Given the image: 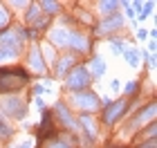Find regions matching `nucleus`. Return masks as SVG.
I'll list each match as a JSON object with an SVG mask.
<instances>
[{
  "label": "nucleus",
  "instance_id": "1",
  "mask_svg": "<svg viewBox=\"0 0 157 148\" xmlns=\"http://www.w3.org/2000/svg\"><path fill=\"white\" fill-rule=\"evenodd\" d=\"M27 83V72L20 67H0V92H16Z\"/></svg>",
  "mask_w": 157,
  "mask_h": 148
},
{
  "label": "nucleus",
  "instance_id": "2",
  "mask_svg": "<svg viewBox=\"0 0 157 148\" xmlns=\"http://www.w3.org/2000/svg\"><path fill=\"white\" fill-rule=\"evenodd\" d=\"M23 38H25V32L20 29L18 25L5 27V29L0 32V49L11 52V54H18L20 45H23Z\"/></svg>",
  "mask_w": 157,
  "mask_h": 148
},
{
  "label": "nucleus",
  "instance_id": "3",
  "mask_svg": "<svg viewBox=\"0 0 157 148\" xmlns=\"http://www.w3.org/2000/svg\"><path fill=\"white\" fill-rule=\"evenodd\" d=\"M92 83V76L88 72V67L83 65H76L70 70V74L65 76V88L72 90V92H81V90H85Z\"/></svg>",
  "mask_w": 157,
  "mask_h": 148
},
{
  "label": "nucleus",
  "instance_id": "4",
  "mask_svg": "<svg viewBox=\"0 0 157 148\" xmlns=\"http://www.w3.org/2000/svg\"><path fill=\"white\" fill-rule=\"evenodd\" d=\"M126 108H128V99H124V97H121L119 101H112L110 105H105V108H103L101 121H103L105 126H115V123L119 121V119L124 117Z\"/></svg>",
  "mask_w": 157,
  "mask_h": 148
},
{
  "label": "nucleus",
  "instance_id": "5",
  "mask_svg": "<svg viewBox=\"0 0 157 148\" xmlns=\"http://www.w3.org/2000/svg\"><path fill=\"white\" fill-rule=\"evenodd\" d=\"M2 110H5V115L11 117V119H25L27 117V103H25V99H20V97L2 99Z\"/></svg>",
  "mask_w": 157,
  "mask_h": 148
},
{
  "label": "nucleus",
  "instance_id": "6",
  "mask_svg": "<svg viewBox=\"0 0 157 148\" xmlns=\"http://www.w3.org/2000/svg\"><path fill=\"white\" fill-rule=\"evenodd\" d=\"M65 47H72V49H76V52H90L92 43H90V38L85 36V34L76 32V29H70L67 32V45Z\"/></svg>",
  "mask_w": 157,
  "mask_h": 148
},
{
  "label": "nucleus",
  "instance_id": "7",
  "mask_svg": "<svg viewBox=\"0 0 157 148\" xmlns=\"http://www.w3.org/2000/svg\"><path fill=\"white\" fill-rule=\"evenodd\" d=\"M72 103L78 105V108H88V110H94L97 105H99V97L94 92H90V90H81V92H74L72 97Z\"/></svg>",
  "mask_w": 157,
  "mask_h": 148
},
{
  "label": "nucleus",
  "instance_id": "8",
  "mask_svg": "<svg viewBox=\"0 0 157 148\" xmlns=\"http://www.w3.org/2000/svg\"><path fill=\"white\" fill-rule=\"evenodd\" d=\"M119 27H124V16H119V13H115V16H110V18H105L101 25L97 27V34H112V32H117Z\"/></svg>",
  "mask_w": 157,
  "mask_h": 148
},
{
  "label": "nucleus",
  "instance_id": "9",
  "mask_svg": "<svg viewBox=\"0 0 157 148\" xmlns=\"http://www.w3.org/2000/svg\"><path fill=\"white\" fill-rule=\"evenodd\" d=\"M54 112H56V115H59V119H61V121L65 123V126H70V128H72V130H76V119L72 117V112L67 110V105L63 103V101H59V103L54 105Z\"/></svg>",
  "mask_w": 157,
  "mask_h": 148
},
{
  "label": "nucleus",
  "instance_id": "10",
  "mask_svg": "<svg viewBox=\"0 0 157 148\" xmlns=\"http://www.w3.org/2000/svg\"><path fill=\"white\" fill-rule=\"evenodd\" d=\"M29 67L34 70V74H43V72L47 70V65H45L43 59H40V47H38V45H34L32 52H29Z\"/></svg>",
  "mask_w": 157,
  "mask_h": 148
},
{
  "label": "nucleus",
  "instance_id": "11",
  "mask_svg": "<svg viewBox=\"0 0 157 148\" xmlns=\"http://www.w3.org/2000/svg\"><path fill=\"white\" fill-rule=\"evenodd\" d=\"M78 123H81V126H83V130L88 132L90 142H94L97 135H99V128H97V121H94V119H92L90 115H85V112H83V115L78 117Z\"/></svg>",
  "mask_w": 157,
  "mask_h": 148
},
{
  "label": "nucleus",
  "instance_id": "12",
  "mask_svg": "<svg viewBox=\"0 0 157 148\" xmlns=\"http://www.w3.org/2000/svg\"><path fill=\"white\" fill-rule=\"evenodd\" d=\"M88 72L92 79H101V76L105 74V63L101 56H92V61L88 63Z\"/></svg>",
  "mask_w": 157,
  "mask_h": 148
},
{
  "label": "nucleus",
  "instance_id": "13",
  "mask_svg": "<svg viewBox=\"0 0 157 148\" xmlns=\"http://www.w3.org/2000/svg\"><path fill=\"white\" fill-rule=\"evenodd\" d=\"M153 117H155V103L151 101V103H148L144 110H139V112H137V119H135L132 123H135V126H144L146 121L151 123V121H155Z\"/></svg>",
  "mask_w": 157,
  "mask_h": 148
},
{
  "label": "nucleus",
  "instance_id": "14",
  "mask_svg": "<svg viewBox=\"0 0 157 148\" xmlns=\"http://www.w3.org/2000/svg\"><path fill=\"white\" fill-rule=\"evenodd\" d=\"M52 123H54L52 115H49V112H43V121H40V126L36 128V135H38V137H49V135L54 132ZM52 137H54V135H52Z\"/></svg>",
  "mask_w": 157,
  "mask_h": 148
},
{
  "label": "nucleus",
  "instance_id": "15",
  "mask_svg": "<svg viewBox=\"0 0 157 148\" xmlns=\"http://www.w3.org/2000/svg\"><path fill=\"white\" fill-rule=\"evenodd\" d=\"M72 144H74V137H70L67 132H63V135L49 139L45 148H72Z\"/></svg>",
  "mask_w": 157,
  "mask_h": 148
},
{
  "label": "nucleus",
  "instance_id": "16",
  "mask_svg": "<svg viewBox=\"0 0 157 148\" xmlns=\"http://www.w3.org/2000/svg\"><path fill=\"white\" fill-rule=\"evenodd\" d=\"M67 32H70L67 27H54L52 34H49V40L59 47H65L67 45Z\"/></svg>",
  "mask_w": 157,
  "mask_h": 148
},
{
  "label": "nucleus",
  "instance_id": "17",
  "mask_svg": "<svg viewBox=\"0 0 157 148\" xmlns=\"http://www.w3.org/2000/svg\"><path fill=\"white\" fill-rule=\"evenodd\" d=\"M74 63H76L74 56H63V59L59 61V65H56V74H59V76H65L67 70L74 67Z\"/></svg>",
  "mask_w": 157,
  "mask_h": 148
},
{
  "label": "nucleus",
  "instance_id": "18",
  "mask_svg": "<svg viewBox=\"0 0 157 148\" xmlns=\"http://www.w3.org/2000/svg\"><path fill=\"white\" fill-rule=\"evenodd\" d=\"M119 9V2H112V0H108V2H99V13H103L105 18L115 16Z\"/></svg>",
  "mask_w": 157,
  "mask_h": 148
},
{
  "label": "nucleus",
  "instance_id": "19",
  "mask_svg": "<svg viewBox=\"0 0 157 148\" xmlns=\"http://www.w3.org/2000/svg\"><path fill=\"white\" fill-rule=\"evenodd\" d=\"M124 59L128 61V65L137 67V65H139V59H141V52H137V49H126V52H124Z\"/></svg>",
  "mask_w": 157,
  "mask_h": 148
},
{
  "label": "nucleus",
  "instance_id": "20",
  "mask_svg": "<svg viewBox=\"0 0 157 148\" xmlns=\"http://www.w3.org/2000/svg\"><path fill=\"white\" fill-rule=\"evenodd\" d=\"M38 7H43V11H45L47 16H52V13H59V11H61V5H59V2H49V0H43V2H38Z\"/></svg>",
  "mask_w": 157,
  "mask_h": 148
},
{
  "label": "nucleus",
  "instance_id": "21",
  "mask_svg": "<svg viewBox=\"0 0 157 148\" xmlns=\"http://www.w3.org/2000/svg\"><path fill=\"white\" fill-rule=\"evenodd\" d=\"M110 49L115 54H124L126 49H128V45H126V40H119V38H112L110 40Z\"/></svg>",
  "mask_w": 157,
  "mask_h": 148
},
{
  "label": "nucleus",
  "instance_id": "22",
  "mask_svg": "<svg viewBox=\"0 0 157 148\" xmlns=\"http://www.w3.org/2000/svg\"><path fill=\"white\" fill-rule=\"evenodd\" d=\"M139 135H141L139 139H146V137H148V139H155V121H151V123H148V128L141 130Z\"/></svg>",
  "mask_w": 157,
  "mask_h": 148
},
{
  "label": "nucleus",
  "instance_id": "23",
  "mask_svg": "<svg viewBox=\"0 0 157 148\" xmlns=\"http://www.w3.org/2000/svg\"><path fill=\"white\" fill-rule=\"evenodd\" d=\"M40 16V7L38 5H29V13H27V20H29V23H34V20H36Z\"/></svg>",
  "mask_w": 157,
  "mask_h": 148
},
{
  "label": "nucleus",
  "instance_id": "24",
  "mask_svg": "<svg viewBox=\"0 0 157 148\" xmlns=\"http://www.w3.org/2000/svg\"><path fill=\"white\" fill-rule=\"evenodd\" d=\"M137 90H139V81H130V83H128V85L124 88V94H126V97H130V94L137 92Z\"/></svg>",
  "mask_w": 157,
  "mask_h": 148
},
{
  "label": "nucleus",
  "instance_id": "25",
  "mask_svg": "<svg viewBox=\"0 0 157 148\" xmlns=\"http://www.w3.org/2000/svg\"><path fill=\"white\" fill-rule=\"evenodd\" d=\"M11 135H13L11 128H9V126H5L2 121H0V139H2V142H7V139H9Z\"/></svg>",
  "mask_w": 157,
  "mask_h": 148
},
{
  "label": "nucleus",
  "instance_id": "26",
  "mask_svg": "<svg viewBox=\"0 0 157 148\" xmlns=\"http://www.w3.org/2000/svg\"><path fill=\"white\" fill-rule=\"evenodd\" d=\"M9 23V16H7V11L2 9V5H0V32L5 29V25Z\"/></svg>",
  "mask_w": 157,
  "mask_h": 148
},
{
  "label": "nucleus",
  "instance_id": "27",
  "mask_svg": "<svg viewBox=\"0 0 157 148\" xmlns=\"http://www.w3.org/2000/svg\"><path fill=\"white\" fill-rule=\"evenodd\" d=\"M43 52H45V56H47V65H54V49H49V45L45 43V47H43Z\"/></svg>",
  "mask_w": 157,
  "mask_h": 148
},
{
  "label": "nucleus",
  "instance_id": "28",
  "mask_svg": "<svg viewBox=\"0 0 157 148\" xmlns=\"http://www.w3.org/2000/svg\"><path fill=\"white\" fill-rule=\"evenodd\" d=\"M11 59H16V54H11V52H5V49H0V61H11Z\"/></svg>",
  "mask_w": 157,
  "mask_h": 148
},
{
  "label": "nucleus",
  "instance_id": "29",
  "mask_svg": "<svg viewBox=\"0 0 157 148\" xmlns=\"http://www.w3.org/2000/svg\"><path fill=\"white\" fill-rule=\"evenodd\" d=\"M119 7H124V9H126V16H128V18H132V16H135V11L130 9V7H132L130 2H124V5H119Z\"/></svg>",
  "mask_w": 157,
  "mask_h": 148
},
{
  "label": "nucleus",
  "instance_id": "30",
  "mask_svg": "<svg viewBox=\"0 0 157 148\" xmlns=\"http://www.w3.org/2000/svg\"><path fill=\"white\" fill-rule=\"evenodd\" d=\"M137 148H155V139H148L146 144H139Z\"/></svg>",
  "mask_w": 157,
  "mask_h": 148
},
{
  "label": "nucleus",
  "instance_id": "31",
  "mask_svg": "<svg viewBox=\"0 0 157 148\" xmlns=\"http://www.w3.org/2000/svg\"><path fill=\"white\" fill-rule=\"evenodd\" d=\"M110 88H112V90H115V92H117V90L121 88V83H119V79H112V81H110Z\"/></svg>",
  "mask_w": 157,
  "mask_h": 148
},
{
  "label": "nucleus",
  "instance_id": "32",
  "mask_svg": "<svg viewBox=\"0 0 157 148\" xmlns=\"http://www.w3.org/2000/svg\"><path fill=\"white\" fill-rule=\"evenodd\" d=\"M18 148H34V144H32V142H23Z\"/></svg>",
  "mask_w": 157,
  "mask_h": 148
},
{
  "label": "nucleus",
  "instance_id": "33",
  "mask_svg": "<svg viewBox=\"0 0 157 148\" xmlns=\"http://www.w3.org/2000/svg\"><path fill=\"white\" fill-rule=\"evenodd\" d=\"M137 36H139L141 40H144V38H146V29H137Z\"/></svg>",
  "mask_w": 157,
  "mask_h": 148
},
{
  "label": "nucleus",
  "instance_id": "34",
  "mask_svg": "<svg viewBox=\"0 0 157 148\" xmlns=\"http://www.w3.org/2000/svg\"><path fill=\"white\" fill-rule=\"evenodd\" d=\"M0 121H2V119H0Z\"/></svg>",
  "mask_w": 157,
  "mask_h": 148
}]
</instances>
